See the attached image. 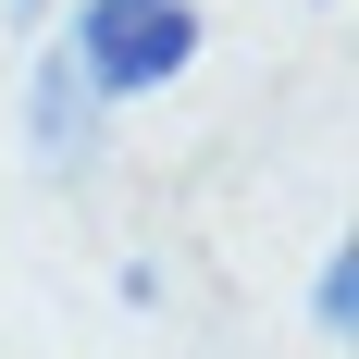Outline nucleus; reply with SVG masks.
<instances>
[{"label": "nucleus", "mask_w": 359, "mask_h": 359, "mask_svg": "<svg viewBox=\"0 0 359 359\" xmlns=\"http://www.w3.org/2000/svg\"><path fill=\"white\" fill-rule=\"evenodd\" d=\"M62 62L87 74V100H149L198 62V0H87Z\"/></svg>", "instance_id": "obj_1"}, {"label": "nucleus", "mask_w": 359, "mask_h": 359, "mask_svg": "<svg viewBox=\"0 0 359 359\" xmlns=\"http://www.w3.org/2000/svg\"><path fill=\"white\" fill-rule=\"evenodd\" d=\"M87 111H100V100H87V74H74V62L37 74V149H50V161H74V149H87Z\"/></svg>", "instance_id": "obj_2"}, {"label": "nucleus", "mask_w": 359, "mask_h": 359, "mask_svg": "<svg viewBox=\"0 0 359 359\" xmlns=\"http://www.w3.org/2000/svg\"><path fill=\"white\" fill-rule=\"evenodd\" d=\"M310 310H323V334H347V323H359V248H334V260H323Z\"/></svg>", "instance_id": "obj_3"}]
</instances>
